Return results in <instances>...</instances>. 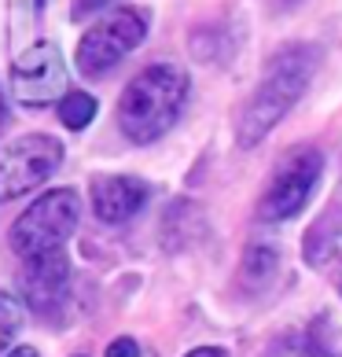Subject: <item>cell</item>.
<instances>
[{"label": "cell", "instance_id": "obj_12", "mask_svg": "<svg viewBox=\"0 0 342 357\" xmlns=\"http://www.w3.org/2000/svg\"><path fill=\"white\" fill-rule=\"evenodd\" d=\"M107 357H140L137 339H114L111 347H107Z\"/></svg>", "mask_w": 342, "mask_h": 357}, {"label": "cell", "instance_id": "obj_7", "mask_svg": "<svg viewBox=\"0 0 342 357\" xmlns=\"http://www.w3.org/2000/svg\"><path fill=\"white\" fill-rule=\"evenodd\" d=\"M11 89L26 107H45L52 100L67 96V67L56 45H33L30 52H22L11 67Z\"/></svg>", "mask_w": 342, "mask_h": 357}, {"label": "cell", "instance_id": "obj_9", "mask_svg": "<svg viewBox=\"0 0 342 357\" xmlns=\"http://www.w3.org/2000/svg\"><path fill=\"white\" fill-rule=\"evenodd\" d=\"M92 210L100 221L107 225H122L129 218H137L143 203H148L151 188L137 177H96L92 181Z\"/></svg>", "mask_w": 342, "mask_h": 357}, {"label": "cell", "instance_id": "obj_16", "mask_svg": "<svg viewBox=\"0 0 342 357\" xmlns=\"http://www.w3.org/2000/svg\"><path fill=\"white\" fill-rule=\"evenodd\" d=\"M4 122H8V103H4V92H0V129H4Z\"/></svg>", "mask_w": 342, "mask_h": 357}, {"label": "cell", "instance_id": "obj_3", "mask_svg": "<svg viewBox=\"0 0 342 357\" xmlns=\"http://www.w3.org/2000/svg\"><path fill=\"white\" fill-rule=\"evenodd\" d=\"M81 218V199L74 188H52L45 192L33 206H26L11 225L8 240L11 250L26 261V258H41V255H56L63 243L70 240V232L77 229Z\"/></svg>", "mask_w": 342, "mask_h": 357}, {"label": "cell", "instance_id": "obj_10", "mask_svg": "<svg viewBox=\"0 0 342 357\" xmlns=\"http://www.w3.org/2000/svg\"><path fill=\"white\" fill-rule=\"evenodd\" d=\"M92 118H96V96L92 92H81V89H74L67 92V96L59 100V122L67 126V129H85Z\"/></svg>", "mask_w": 342, "mask_h": 357}, {"label": "cell", "instance_id": "obj_14", "mask_svg": "<svg viewBox=\"0 0 342 357\" xmlns=\"http://www.w3.org/2000/svg\"><path fill=\"white\" fill-rule=\"evenodd\" d=\"M188 357H228L225 350H217V347H203V350H192Z\"/></svg>", "mask_w": 342, "mask_h": 357}, {"label": "cell", "instance_id": "obj_2", "mask_svg": "<svg viewBox=\"0 0 342 357\" xmlns=\"http://www.w3.org/2000/svg\"><path fill=\"white\" fill-rule=\"evenodd\" d=\"M313 70H317V48H309V45L280 48L269 59V70L258 82L254 96H251V103H247V111L240 118V144L243 148H254V144L295 107L298 96L309 85Z\"/></svg>", "mask_w": 342, "mask_h": 357}, {"label": "cell", "instance_id": "obj_15", "mask_svg": "<svg viewBox=\"0 0 342 357\" xmlns=\"http://www.w3.org/2000/svg\"><path fill=\"white\" fill-rule=\"evenodd\" d=\"M8 357H37V350H33V347H15Z\"/></svg>", "mask_w": 342, "mask_h": 357}, {"label": "cell", "instance_id": "obj_11", "mask_svg": "<svg viewBox=\"0 0 342 357\" xmlns=\"http://www.w3.org/2000/svg\"><path fill=\"white\" fill-rule=\"evenodd\" d=\"M19 328H22L19 298H11L8 291H0V350H8V342L19 335Z\"/></svg>", "mask_w": 342, "mask_h": 357}, {"label": "cell", "instance_id": "obj_4", "mask_svg": "<svg viewBox=\"0 0 342 357\" xmlns=\"http://www.w3.org/2000/svg\"><path fill=\"white\" fill-rule=\"evenodd\" d=\"M148 37V11L114 8L77 41V70L85 77H103Z\"/></svg>", "mask_w": 342, "mask_h": 357}, {"label": "cell", "instance_id": "obj_1", "mask_svg": "<svg viewBox=\"0 0 342 357\" xmlns=\"http://www.w3.org/2000/svg\"><path fill=\"white\" fill-rule=\"evenodd\" d=\"M188 100V77L169 63L140 70L118 100V126L133 144H151L173 129Z\"/></svg>", "mask_w": 342, "mask_h": 357}, {"label": "cell", "instance_id": "obj_8", "mask_svg": "<svg viewBox=\"0 0 342 357\" xmlns=\"http://www.w3.org/2000/svg\"><path fill=\"white\" fill-rule=\"evenodd\" d=\"M19 291L22 302L37 313H56L70 295V266L67 255H41V258H26L19 269Z\"/></svg>", "mask_w": 342, "mask_h": 357}, {"label": "cell", "instance_id": "obj_13", "mask_svg": "<svg viewBox=\"0 0 342 357\" xmlns=\"http://www.w3.org/2000/svg\"><path fill=\"white\" fill-rule=\"evenodd\" d=\"M96 8H103V0H77V8H74V15L81 19V15H88V11H96Z\"/></svg>", "mask_w": 342, "mask_h": 357}, {"label": "cell", "instance_id": "obj_6", "mask_svg": "<svg viewBox=\"0 0 342 357\" xmlns=\"http://www.w3.org/2000/svg\"><path fill=\"white\" fill-rule=\"evenodd\" d=\"M320 169H324V158H320V151H313V148H298V151L287 155L283 162L276 166L272 184L265 188V195H261V206H258L261 221L295 218L298 210L309 203V195H313V188H317V181H320Z\"/></svg>", "mask_w": 342, "mask_h": 357}, {"label": "cell", "instance_id": "obj_5", "mask_svg": "<svg viewBox=\"0 0 342 357\" xmlns=\"http://www.w3.org/2000/svg\"><path fill=\"white\" fill-rule=\"evenodd\" d=\"M63 162V144L48 133H30L11 140L0 151V203L19 199L45 184Z\"/></svg>", "mask_w": 342, "mask_h": 357}]
</instances>
